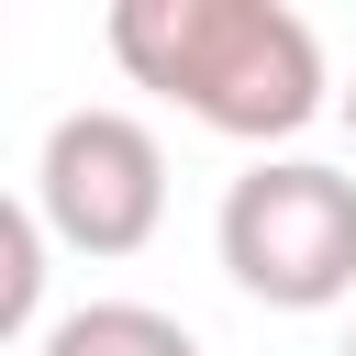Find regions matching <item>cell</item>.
Wrapping results in <instances>:
<instances>
[{"label": "cell", "mask_w": 356, "mask_h": 356, "mask_svg": "<svg viewBox=\"0 0 356 356\" xmlns=\"http://www.w3.org/2000/svg\"><path fill=\"white\" fill-rule=\"evenodd\" d=\"M111 56L134 89H167L234 145H289L323 100H345L323 78V33L278 0H111Z\"/></svg>", "instance_id": "cell-1"}, {"label": "cell", "mask_w": 356, "mask_h": 356, "mask_svg": "<svg viewBox=\"0 0 356 356\" xmlns=\"http://www.w3.org/2000/svg\"><path fill=\"white\" fill-rule=\"evenodd\" d=\"M222 278L267 312H334L356 300V178L323 156H256L222 189Z\"/></svg>", "instance_id": "cell-2"}, {"label": "cell", "mask_w": 356, "mask_h": 356, "mask_svg": "<svg viewBox=\"0 0 356 356\" xmlns=\"http://www.w3.org/2000/svg\"><path fill=\"white\" fill-rule=\"evenodd\" d=\"M33 211L67 256H134L167 222V145L111 100L56 111V134L33 156Z\"/></svg>", "instance_id": "cell-3"}, {"label": "cell", "mask_w": 356, "mask_h": 356, "mask_svg": "<svg viewBox=\"0 0 356 356\" xmlns=\"http://www.w3.org/2000/svg\"><path fill=\"white\" fill-rule=\"evenodd\" d=\"M33 356H200V334L156 300H78V312H56V334Z\"/></svg>", "instance_id": "cell-4"}, {"label": "cell", "mask_w": 356, "mask_h": 356, "mask_svg": "<svg viewBox=\"0 0 356 356\" xmlns=\"http://www.w3.org/2000/svg\"><path fill=\"white\" fill-rule=\"evenodd\" d=\"M44 245H56V234H44V211H33V200H11V211H0V323H11V334H33V345L56 334V323H44Z\"/></svg>", "instance_id": "cell-5"}, {"label": "cell", "mask_w": 356, "mask_h": 356, "mask_svg": "<svg viewBox=\"0 0 356 356\" xmlns=\"http://www.w3.org/2000/svg\"><path fill=\"white\" fill-rule=\"evenodd\" d=\"M334 111H345V134H356V89H345V100H334Z\"/></svg>", "instance_id": "cell-6"}, {"label": "cell", "mask_w": 356, "mask_h": 356, "mask_svg": "<svg viewBox=\"0 0 356 356\" xmlns=\"http://www.w3.org/2000/svg\"><path fill=\"white\" fill-rule=\"evenodd\" d=\"M345 356H356V334H345Z\"/></svg>", "instance_id": "cell-7"}]
</instances>
